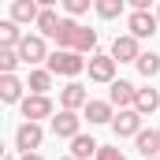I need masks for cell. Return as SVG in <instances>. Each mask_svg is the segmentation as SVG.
<instances>
[{"label": "cell", "mask_w": 160, "mask_h": 160, "mask_svg": "<svg viewBox=\"0 0 160 160\" xmlns=\"http://www.w3.org/2000/svg\"><path fill=\"white\" fill-rule=\"evenodd\" d=\"M82 119H89V127L112 123L116 119V104H112V101H89V104L82 108Z\"/></svg>", "instance_id": "cell-12"}, {"label": "cell", "mask_w": 160, "mask_h": 160, "mask_svg": "<svg viewBox=\"0 0 160 160\" xmlns=\"http://www.w3.org/2000/svg\"><path fill=\"white\" fill-rule=\"evenodd\" d=\"M116 157H119V149H112V145H101L93 160H116Z\"/></svg>", "instance_id": "cell-27"}, {"label": "cell", "mask_w": 160, "mask_h": 160, "mask_svg": "<svg viewBox=\"0 0 160 160\" xmlns=\"http://www.w3.org/2000/svg\"><path fill=\"white\" fill-rule=\"evenodd\" d=\"M38 15H41L38 0H11V19H15V22L30 26V22H38Z\"/></svg>", "instance_id": "cell-13"}, {"label": "cell", "mask_w": 160, "mask_h": 160, "mask_svg": "<svg viewBox=\"0 0 160 160\" xmlns=\"http://www.w3.org/2000/svg\"><path fill=\"white\" fill-rule=\"evenodd\" d=\"M160 26V19L153 15V11H130V19H127V34H134V38H153Z\"/></svg>", "instance_id": "cell-8"}, {"label": "cell", "mask_w": 160, "mask_h": 160, "mask_svg": "<svg viewBox=\"0 0 160 160\" xmlns=\"http://www.w3.org/2000/svg\"><path fill=\"white\" fill-rule=\"evenodd\" d=\"M134 145H138V153L149 160V157H160V130H138V138H134Z\"/></svg>", "instance_id": "cell-15"}, {"label": "cell", "mask_w": 160, "mask_h": 160, "mask_svg": "<svg viewBox=\"0 0 160 160\" xmlns=\"http://www.w3.org/2000/svg\"><path fill=\"white\" fill-rule=\"evenodd\" d=\"M93 4H97V0H60V8H63L67 15H86Z\"/></svg>", "instance_id": "cell-26"}, {"label": "cell", "mask_w": 160, "mask_h": 160, "mask_svg": "<svg viewBox=\"0 0 160 160\" xmlns=\"http://www.w3.org/2000/svg\"><path fill=\"white\" fill-rule=\"evenodd\" d=\"M112 130H116V138H138V130H142V112H138V108H119L116 119H112Z\"/></svg>", "instance_id": "cell-7"}, {"label": "cell", "mask_w": 160, "mask_h": 160, "mask_svg": "<svg viewBox=\"0 0 160 160\" xmlns=\"http://www.w3.org/2000/svg\"><path fill=\"white\" fill-rule=\"evenodd\" d=\"M22 119H52L56 116V108H52V101H48V93H30V97H22Z\"/></svg>", "instance_id": "cell-4"}, {"label": "cell", "mask_w": 160, "mask_h": 160, "mask_svg": "<svg viewBox=\"0 0 160 160\" xmlns=\"http://www.w3.org/2000/svg\"><path fill=\"white\" fill-rule=\"evenodd\" d=\"M127 4H130L134 11H149V4H153V0H127Z\"/></svg>", "instance_id": "cell-28"}, {"label": "cell", "mask_w": 160, "mask_h": 160, "mask_svg": "<svg viewBox=\"0 0 160 160\" xmlns=\"http://www.w3.org/2000/svg\"><path fill=\"white\" fill-rule=\"evenodd\" d=\"M19 26H22V22H15V19H4V22H0V45H8V48H19V45H22V38H26Z\"/></svg>", "instance_id": "cell-20"}, {"label": "cell", "mask_w": 160, "mask_h": 160, "mask_svg": "<svg viewBox=\"0 0 160 160\" xmlns=\"http://www.w3.org/2000/svg\"><path fill=\"white\" fill-rule=\"evenodd\" d=\"M112 56L119 60V63H138V56H142V45L134 34H119V38L112 41Z\"/></svg>", "instance_id": "cell-10"}, {"label": "cell", "mask_w": 160, "mask_h": 160, "mask_svg": "<svg viewBox=\"0 0 160 160\" xmlns=\"http://www.w3.org/2000/svg\"><path fill=\"white\" fill-rule=\"evenodd\" d=\"M97 149H101V145H97L89 134H75V138H71V157H75V160H89V157H97Z\"/></svg>", "instance_id": "cell-18"}, {"label": "cell", "mask_w": 160, "mask_h": 160, "mask_svg": "<svg viewBox=\"0 0 160 160\" xmlns=\"http://www.w3.org/2000/svg\"><path fill=\"white\" fill-rule=\"evenodd\" d=\"M75 52H97V30H89V26H82L78 38H75Z\"/></svg>", "instance_id": "cell-25"}, {"label": "cell", "mask_w": 160, "mask_h": 160, "mask_svg": "<svg viewBox=\"0 0 160 160\" xmlns=\"http://www.w3.org/2000/svg\"><path fill=\"white\" fill-rule=\"evenodd\" d=\"M86 104H89V93H86V86H82V82H67V86L60 89V108L82 112Z\"/></svg>", "instance_id": "cell-11"}, {"label": "cell", "mask_w": 160, "mask_h": 160, "mask_svg": "<svg viewBox=\"0 0 160 160\" xmlns=\"http://www.w3.org/2000/svg\"><path fill=\"white\" fill-rule=\"evenodd\" d=\"M116 63L119 60L112 52H89V67H86L89 71V82H104V86L116 82Z\"/></svg>", "instance_id": "cell-2"}, {"label": "cell", "mask_w": 160, "mask_h": 160, "mask_svg": "<svg viewBox=\"0 0 160 160\" xmlns=\"http://www.w3.org/2000/svg\"><path fill=\"white\" fill-rule=\"evenodd\" d=\"M60 22H63V19H60L52 8H41V15H38V22H34V26H38V34H41V38H56Z\"/></svg>", "instance_id": "cell-19"}, {"label": "cell", "mask_w": 160, "mask_h": 160, "mask_svg": "<svg viewBox=\"0 0 160 160\" xmlns=\"http://www.w3.org/2000/svg\"><path fill=\"white\" fill-rule=\"evenodd\" d=\"M123 8H127V0H97V4H93V11H97L101 19H119Z\"/></svg>", "instance_id": "cell-24"}, {"label": "cell", "mask_w": 160, "mask_h": 160, "mask_svg": "<svg viewBox=\"0 0 160 160\" xmlns=\"http://www.w3.org/2000/svg\"><path fill=\"white\" fill-rule=\"evenodd\" d=\"M19 52H22V63L26 67H38V63H48V45L41 34H26L22 45H19Z\"/></svg>", "instance_id": "cell-5"}, {"label": "cell", "mask_w": 160, "mask_h": 160, "mask_svg": "<svg viewBox=\"0 0 160 160\" xmlns=\"http://www.w3.org/2000/svg\"><path fill=\"white\" fill-rule=\"evenodd\" d=\"M78 22H75V15H67L63 22H60V30H56V45L60 48H75V38H78Z\"/></svg>", "instance_id": "cell-21"}, {"label": "cell", "mask_w": 160, "mask_h": 160, "mask_svg": "<svg viewBox=\"0 0 160 160\" xmlns=\"http://www.w3.org/2000/svg\"><path fill=\"white\" fill-rule=\"evenodd\" d=\"M52 134L71 142L75 134H82V116H78V112H71V108H60V112L52 116Z\"/></svg>", "instance_id": "cell-6"}, {"label": "cell", "mask_w": 160, "mask_h": 160, "mask_svg": "<svg viewBox=\"0 0 160 160\" xmlns=\"http://www.w3.org/2000/svg\"><path fill=\"white\" fill-rule=\"evenodd\" d=\"M134 97H138V86L127 78H116L108 82V101L116 104V108H134Z\"/></svg>", "instance_id": "cell-9"}, {"label": "cell", "mask_w": 160, "mask_h": 160, "mask_svg": "<svg viewBox=\"0 0 160 160\" xmlns=\"http://www.w3.org/2000/svg\"><path fill=\"white\" fill-rule=\"evenodd\" d=\"M19 160H45V157H41V153H22Z\"/></svg>", "instance_id": "cell-29"}, {"label": "cell", "mask_w": 160, "mask_h": 160, "mask_svg": "<svg viewBox=\"0 0 160 160\" xmlns=\"http://www.w3.org/2000/svg\"><path fill=\"white\" fill-rule=\"evenodd\" d=\"M41 142H45V130H41L38 119H22V123H19V130H15V149H22V153H38Z\"/></svg>", "instance_id": "cell-3"}, {"label": "cell", "mask_w": 160, "mask_h": 160, "mask_svg": "<svg viewBox=\"0 0 160 160\" xmlns=\"http://www.w3.org/2000/svg\"><path fill=\"white\" fill-rule=\"evenodd\" d=\"M149 160H160V157H149Z\"/></svg>", "instance_id": "cell-34"}, {"label": "cell", "mask_w": 160, "mask_h": 160, "mask_svg": "<svg viewBox=\"0 0 160 160\" xmlns=\"http://www.w3.org/2000/svg\"><path fill=\"white\" fill-rule=\"evenodd\" d=\"M60 160H75V157H60Z\"/></svg>", "instance_id": "cell-31"}, {"label": "cell", "mask_w": 160, "mask_h": 160, "mask_svg": "<svg viewBox=\"0 0 160 160\" xmlns=\"http://www.w3.org/2000/svg\"><path fill=\"white\" fill-rule=\"evenodd\" d=\"M116 160H127V157H123V153H119V157H116Z\"/></svg>", "instance_id": "cell-32"}, {"label": "cell", "mask_w": 160, "mask_h": 160, "mask_svg": "<svg viewBox=\"0 0 160 160\" xmlns=\"http://www.w3.org/2000/svg\"><path fill=\"white\" fill-rule=\"evenodd\" d=\"M41 8H56V4H60V0H38Z\"/></svg>", "instance_id": "cell-30"}, {"label": "cell", "mask_w": 160, "mask_h": 160, "mask_svg": "<svg viewBox=\"0 0 160 160\" xmlns=\"http://www.w3.org/2000/svg\"><path fill=\"white\" fill-rule=\"evenodd\" d=\"M52 78H56V75H52L48 67H30L26 89H30V93H48V89H52Z\"/></svg>", "instance_id": "cell-17"}, {"label": "cell", "mask_w": 160, "mask_h": 160, "mask_svg": "<svg viewBox=\"0 0 160 160\" xmlns=\"http://www.w3.org/2000/svg\"><path fill=\"white\" fill-rule=\"evenodd\" d=\"M52 75H63V78H75V75H82L86 67H89V60L82 56V52H75V48H56V52H48V63H45Z\"/></svg>", "instance_id": "cell-1"}, {"label": "cell", "mask_w": 160, "mask_h": 160, "mask_svg": "<svg viewBox=\"0 0 160 160\" xmlns=\"http://www.w3.org/2000/svg\"><path fill=\"white\" fill-rule=\"evenodd\" d=\"M134 108H138L142 116H153V112H160V89H153V86L138 89V97H134Z\"/></svg>", "instance_id": "cell-16"}, {"label": "cell", "mask_w": 160, "mask_h": 160, "mask_svg": "<svg viewBox=\"0 0 160 160\" xmlns=\"http://www.w3.org/2000/svg\"><path fill=\"white\" fill-rule=\"evenodd\" d=\"M134 67H138L142 78H153V75H160V56H157V52H142Z\"/></svg>", "instance_id": "cell-23"}, {"label": "cell", "mask_w": 160, "mask_h": 160, "mask_svg": "<svg viewBox=\"0 0 160 160\" xmlns=\"http://www.w3.org/2000/svg\"><path fill=\"white\" fill-rule=\"evenodd\" d=\"M19 63H22V52H19V48L0 45V75H15V71H19Z\"/></svg>", "instance_id": "cell-22"}, {"label": "cell", "mask_w": 160, "mask_h": 160, "mask_svg": "<svg viewBox=\"0 0 160 160\" xmlns=\"http://www.w3.org/2000/svg\"><path fill=\"white\" fill-rule=\"evenodd\" d=\"M157 19H160V8H157Z\"/></svg>", "instance_id": "cell-33"}, {"label": "cell", "mask_w": 160, "mask_h": 160, "mask_svg": "<svg viewBox=\"0 0 160 160\" xmlns=\"http://www.w3.org/2000/svg\"><path fill=\"white\" fill-rule=\"evenodd\" d=\"M22 89H26V82H19L15 75H0V101L4 104H22Z\"/></svg>", "instance_id": "cell-14"}]
</instances>
